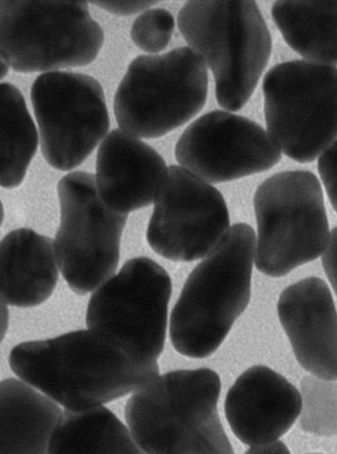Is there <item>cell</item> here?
I'll use <instances>...</instances> for the list:
<instances>
[{"label":"cell","instance_id":"9a60e30c","mask_svg":"<svg viewBox=\"0 0 337 454\" xmlns=\"http://www.w3.org/2000/svg\"><path fill=\"white\" fill-rule=\"evenodd\" d=\"M278 317L299 364L337 380V310L325 281L310 277L289 286L278 301Z\"/></svg>","mask_w":337,"mask_h":454},{"label":"cell","instance_id":"8fae6325","mask_svg":"<svg viewBox=\"0 0 337 454\" xmlns=\"http://www.w3.org/2000/svg\"><path fill=\"white\" fill-rule=\"evenodd\" d=\"M41 150L54 169L74 170L106 137L111 120L103 87L90 75L51 71L31 90Z\"/></svg>","mask_w":337,"mask_h":454},{"label":"cell","instance_id":"5b68a950","mask_svg":"<svg viewBox=\"0 0 337 454\" xmlns=\"http://www.w3.org/2000/svg\"><path fill=\"white\" fill-rule=\"evenodd\" d=\"M104 31L87 2L3 0L0 51L20 74L90 65L103 48Z\"/></svg>","mask_w":337,"mask_h":454},{"label":"cell","instance_id":"44dd1931","mask_svg":"<svg viewBox=\"0 0 337 454\" xmlns=\"http://www.w3.org/2000/svg\"><path fill=\"white\" fill-rule=\"evenodd\" d=\"M39 146V134L22 92L8 82L0 86V184L12 189L24 182Z\"/></svg>","mask_w":337,"mask_h":454},{"label":"cell","instance_id":"8992f818","mask_svg":"<svg viewBox=\"0 0 337 454\" xmlns=\"http://www.w3.org/2000/svg\"><path fill=\"white\" fill-rule=\"evenodd\" d=\"M258 238L256 268L279 278L315 262L330 242V224L319 180L313 172H279L260 184L253 199Z\"/></svg>","mask_w":337,"mask_h":454},{"label":"cell","instance_id":"2e32d148","mask_svg":"<svg viewBox=\"0 0 337 454\" xmlns=\"http://www.w3.org/2000/svg\"><path fill=\"white\" fill-rule=\"evenodd\" d=\"M168 174L157 151L121 129L109 133L97 153V189L116 212L129 214L154 203Z\"/></svg>","mask_w":337,"mask_h":454},{"label":"cell","instance_id":"3957f363","mask_svg":"<svg viewBox=\"0 0 337 454\" xmlns=\"http://www.w3.org/2000/svg\"><path fill=\"white\" fill-rule=\"evenodd\" d=\"M255 247V230L239 223L189 275L170 317L171 342L180 355H214L246 312Z\"/></svg>","mask_w":337,"mask_h":454},{"label":"cell","instance_id":"6da1fadb","mask_svg":"<svg viewBox=\"0 0 337 454\" xmlns=\"http://www.w3.org/2000/svg\"><path fill=\"white\" fill-rule=\"evenodd\" d=\"M17 377L65 409L84 411L137 392L159 375L158 363H142L94 330H80L12 348Z\"/></svg>","mask_w":337,"mask_h":454},{"label":"cell","instance_id":"30bf717a","mask_svg":"<svg viewBox=\"0 0 337 454\" xmlns=\"http://www.w3.org/2000/svg\"><path fill=\"white\" fill-rule=\"evenodd\" d=\"M172 280L149 258L129 260L105 281L88 304V329L115 340L142 363H157L164 350Z\"/></svg>","mask_w":337,"mask_h":454},{"label":"cell","instance_id":"7c38bea8","mask_svg":"<svg viewBox=\"0 0 337 454\" xmlns=\"http://www.w3.org/2000/svg\"><path fill=\"white\" fill-rule=\"evenodd\" d=\"M230 229L222 193L184 168H168L147 226L151 249L171 262H196L206 258Z\"/></svg>","mask_w":337,"mask_h":454},{"label":"cell","instance_id":"cb8c5ba5","mask_svg":"<svg viewBox=\"0 0 337 454\" xmlns=\"http://www.w3.org/2000/svg\"><path fill=\"white\" fill-rule=\"evenodd\" d=\"M318 171L328 200L337 213V138L318 159Z\"/></svg>","mask_w":337,"mask_h":454},{"label":"cell","instance_id":"ba28073f","mask_svg":"<svg viewBox=\"0 0 337 454\" xmlns=\"http://www.w3.org/2000/svg\"><path fill=\"white\" fill-rule=\"evenodd\" d=\"M263 90L269 136L286 157L313 162L336 140V67L280 63L265 74Z\"/></svg>","mask_w":337,"mask_h":454},{"label":"cell","instance_id":"7402d4cb","mask_svg":"<svg viewBox=\"0 0 337 454\" xmlns=\"http://www.w3.org/2000/svg\"><path fill=\"white\" fill-rule=\"evenodd\" d=\"M301 428L317 436L337 434L335 380L307 376L302 380Z\"/></svg>","mask_w":337,"mask_h":454},{"label":"cell","instance_id":"52a82bcc","mask_svg":"<svg viewBox=\"0 0 337 454\" xmlns=\"http://www.w3.org/2000/svg\"><path fill=\"white\" fill-rule=\"evenodd\" d=\"M208 66L191 48L134 59L117 88L114 113L121 131L158 138L188 123L204 108Z\"/></svg>","mask_w":337,"mask_h":454},{"label":"cell","instance_id":"83f0119b","mask_svg":"<svg viewBox=\"0 0 337 454\" xmlns=\"http://www.w3.org/2000/svg\"><path fill=\"white\" fill-rule=\"evenodd\" d=\"M8 69H10V65L5 60H2V79L6 77Z\"/></svg>","mask_w":337,"mask_h":454},{"label":"cell","instance_id":"4fadbf2b","mask_svg":"<svg viewBox=\"0 0 337 454\" xmlns=\"http://www.w3.org/2000/svg\"><path fill=\"white\" fill-rule=\"evenodd\" d=\"M176 161L209 184H222L272 169L281 150L263 126L230 112L202 115L181 134Z\"/></svg>","mask_w":337,"mask_h":454},{"label":"cell","instance_id":"277c9868","mask_svg":"<svg viewBox=\"0 0 337 454\" xmlns=\"http://www.w3.org/2000/svg\"><path fill=\"white\" fill-rule=\"evenodd\" d=\"M178 27L212 70L219 106L230 112L246 106L272 52L271 35L256 3L187 2Z\"/></svg>","mask_w":337,"mask_h":454},{"label":"cell","instance_id":"9c48e42d","mask_svg":"<svg viewBox=\"0 0 337 454\" xmlns=\"http://www.w3.org/2000/svg\"><path fill=\"white\" fill-rule=\"evenodd\" d=\"M57 189L61 220L54 247L59 268L70 289L86 295L115 275L129 214L105 204L95 176L88 172L63 176Z\"/></svg>","mask_w":337,"mask_h":454},{"label":"cell","instance_id":"603a6c76","mask_svg":"<svg viewBox=\"0 0 337 454\" xmlns=\"http://www.w3.org/2000/svg\"><path fill=\"white\" fill-rule=\"evenodd\" d=\"M175 18L170 12L149 10L134 20L130 39L147 53H160L167 48L175 31Z\"/></svg>","mask_w":337,"mask_h":454},{"label":"cell","instance_id":"e0dca14e","mask_svg":"<svg viewBox=\"0 0 337 454\" xmlns=\"http://www.w3.org/2000/svg\"><path fill=\"white\" fill-rule=\"evenodd\" d=\"M59 263L53 239L29 229L8 233L0 246V287L6 304H43L57 287Z\"/></svg>","mask_w":337,"mask_h":454},{"label":"cell","instance_id":"5bb4252c","mask_svg":"<svg viewBox=\"0 0 337 454\" xmlns=\"http://www.w3.org/2000/svg\"><path fill=\"white\" fill-rule=\"evenodd\" d=\"M302 395L284 376L265 365L244 372L225 399L231 432L248 448L279 440L302 411Z\"/></svg>","mask_w":337,"mask_h":454},{"label":"cell","instance_id":"d4e9b609","mask_svg":"<svg viewBox=\"0 0 337 454\" xmlns=\"http://www.w3.org/2000/svg\"><path fill=\"white\" fill-rule=\"evenodd\" d=\"M94 5L103 8L111 14L120 16H129L137 14L140 12L149 11L152 6L157 5L159 2H90Z\"/></svg>","mask_w":337,"mask_h":454},{"label":"cell","instance_id":"484cf974","mask_svg":"<svg viewBox=\"0 0 337 454\" xmlns=\"http://www.w3.org/2000/svg\"><path fill=\"white\" fill-rule=\"evenodd\" d=\"M322 256L324 270L337 296V227L332 231L330 242Z\"/></svg>","mask_w":337,"mask_h":454},{"label":"cell","instance_id":"7a4b0ae2","mask_svg":"<svg viewBox=\"0 0 337 454\" xmlns=\"http://www.w3.org/2000/svg\"><path fill=\"white\" fill-rule=\"evenodd\" d=\"M221 389V378L208 368L155 376L126 403L135 442L150 454H233L218 416Z\"/></svg>","mask_w":337,"mask_h":454},{"label":"cell","instance_id":"d6986e66","mask_svg":"<svg viewBox=\"0 0 337 454\" xmlns=\"http://www.w3.org/2000/svg\"><path fill=\"white\" fill-rule=\"evenodd\" d=\"M271 15L286 43L299 56L337 66V2H276Z\"/></svg>","mask_w":337,"mask_h":454},{"label":"cell","instance_id":"ffe728a7","mask_svg":"<svg viewBox=\"0 0 337 454\" xmlns=\"http://www.w3.org/2000/svg\"><path fill=\"white\" fill-rule=\"evenodd\" d=\"M48 453H143L132 433L103 405L84 411L65 409Z\"/></svg>","mask_w":337,"mask_h":454},{"label":"cell","instance_id":"4316f807","mask_svg":"<svg viewBox=\"0 0 337 454\" xmlns=\"http://www.w3.org/2000/svg\"><path fill=\"white\" fill-rule=\"evenodd\" d=\"M247 453L248 454H271V453H286L288 454L289 449L286 447L281 441L277 440L273 441V442H269L265 444L258 445V447L248 448Z\"/></svg>","mask_w":337,"mask_h":454},{"label":"cell","instance_id":"ac0fdd59","mask_svg":"<svg viewBox=\"0 0 337 454\" xmlns=\"http://www.w3.org/2000/svg\"><path fill=\"white\" fill-rule=\"evenodd\" d=\"M63 411L54 399L24 380L0 384V452L48 453Z\"/></svg>","mask_w":337,"mask_h":454}]
</instances>
